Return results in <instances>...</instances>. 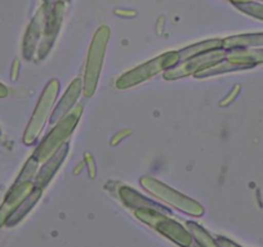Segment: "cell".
<instances>
[{
    "label": "cell",
    "instance_id": "obj_1",
    "mask_svg": "<svg viewBox=\"0 0 263 247\" xmlns=\"http://www.w3.org/2000/svg\"><path fill=\"white\" fill-rule=\"evenodd\" d=\"M7 95V89L3 87V85H0V97H6Z\"/></svg>",
    "mask_w": 263,
    "mask_h": 247
}]
</instances>
